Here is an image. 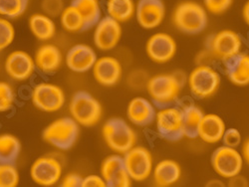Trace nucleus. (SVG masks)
<instances>
[{"label":"nucleus","instance_id":"obj_17","mask_svg":"<svg viewBox=\"0 0 249 187\" xmlns=\"http://www.w3.org/2000/svg\"><path fill=\"white\" fill-rule=\"evenodd\" d=\"M4 67L11 79L20 82L28 80L36 69L34 59L21 50L11 52L5 60Z\"/></svg>","mask_w":249,"mask_h":187},{"label":"nucleus","instance_id":"obj_15","mask_svg":"<svg viewBox=\"0 0 249 187\" xmlns=\"http://www.w3.org/2000/svg\"><path fill=\"white\" fill-rule=\"evenodd\" d=\"M101 176L110 187H129L132 184V178L120 154H113L104 159L101 165Z\"/></svg>","mask_w":249,"mask_h":187},{"label":"nucleus","instance_id":"obj_25","mask_svg":"<svg viewBox=\"0 0 249 187\" xmlns=\"http://www.w3.org/2000/svg\"><path fill=\"white\" fill-rule=\"evenodd\" d=\"M29 29L40 41H48L56 33V25L52 18L47 14L36 13L29 18Z\"/></svg>","mask_w":249,"mask_h":187},{"label":"nucleus","instance_id":"obj_9","mask_svg":"<svg viewBox=\"0 0 249 187\" xmlns=\"http://www.w3.org/2000/svg\"><path fill=\"white\" fill-rule=\"evenodd\" d=\"M155 121L157 131L163 139L178 141L184 136L181 109L173 106L162 108L157 112Z\"/></svg>","mask_w":249,"mask_h":187},{"label":"nucleus","instance_id":"obj_7","mask_svg":"<svg viewBox=\"0 0 249 187\" xmlns=\"http://www.w3.org/2000/svg\"><path fill=\"white\" fill-rule=\"evenodd\" d=\"M123 155L124 166L132 180L141 182L150 177L154 170V159L149 150L135 145Z\"/></svg>","mask_w":249,"mask_h":187},{"label":"nucleus","instance_id":"obj_21","mask_svg":"<svg viewBox=\"0 0 249 187\" xmlns=\"http://www.w3.org/2000/svg\"><path fill=\"white\" fill-rule=\"evenodd\" d=\"M225 74L233 85L244 87L249 85V55L238 53L223 62Z\"/></svg>","mask_w":249,"mask_h":187},{"label":"nucleus","instance_id":"obj_42","mask_svg":"<svg viewBox=\"0 0 249 187\" xmlns=\"http://www.w3.org/2000/svg\"><path fill=\"white\" fill-rule=\"evenodd\" d=\"M242 17L244 22L249 26V0L244 4L242 9Z\"/></svg>","mask_w":249,"mask_h":187},{"label":"nucleus","instance_id":"obj_2","mask_svg":"<svg viewBox=\"0 0 249 187\" xmlns=\"http://www.w3.org/2000/svg\"><path fill=\"white\" fill-rule=\"evenodd\" d=\"M173 22L179 31L196 35L206 28L209 17L204 6L195 1H183L175 8Z\"/></svg>","mask_w":249,"mask_h":187},{"label":"nucleus","instance_id":"obj_37","mask_svg":"<svg viewBox=\"0 0 249 187\" xmlns=\"http://www.w3.org/2000/svg\"><path fill=\"white\" fill-rule=\"evenodd\" d=\"M41 7H42L44 13L48 16H58L64 9L63 0H43Z\"/></svg>","mask_w":249,"mask_h":187},{"label":"nucleus","instance_id":"obj_30","mask_svg":"<svg viewBox=\"0 0 249 187\" xmlns=\"http://www.w3.org/2000/svg\"><path fill=\"white\" fill-rule=\"evenodd\" d=\"M60 22L62 27L71 33L85 31V23L78 9L70 4L65 7L60 14Z\"/></svg>","mask_w":249,"mask_h":187},{"label":"nucleus","instance_id":"obj_28","mask_svg":"<svg viewBox=\"0 0 249 187\" xmlns=\"http://www.w3.org/2000/svg\"><path fill=\"white\" fill-rule=\"evenodd\" d=\"M136 6L134 0H108V16L120 23L127 22L136 15Z\"/></svg>","mask_w":249,"mask_h":187},{"label":"nucleus","instance_id":"obj_26","mask_svg":"<svg viewBox=\"0 0 249 187\" xmlns=\"http://www.w3.org/2000/svg\"><path fill=\"white\" fill-rule=\"evenodd\" d=\"M71 4L80 12L86 30L95 27L101 20L102 10L99 0H72Z\"/></svg>","mask_w":249,"mask_h":187},{"label":"nucleus","instance_id":"obj_14","mask_svg":"<svg viewBox=\"0 0 249 187\" xmlns=\"http://www.w3.org/2000/svg\"><path fill=\"white\" fill-rule=\"evenodd\" d=\"M177 50L176 40L164 32L154 34L146 44V52L149 58L158 64L168 63L176 56Z\"/></svg>","mask_w":249,"mask_h":187},{"label":"nucleus","instance_id":"obj_8","mask_svg":"<svg viewBox=\"0 0 249 187\" xmlns=\"http://www.w3.org/2000/svg\"><path fill=\"white\" fill-rule=\"evenodd\" d=\"M242 154L234 148L222 147L217 148L212 155L213 169L220 177L231 179L240 174L243 168Z\"/></svg>","mask_w":249,"mask_h":187},{"label":"nucleus","instance_id":"obj_31","mask_svg":"<svg viewBox=\"0 0 249 187\" xmlns=\"http://www.w3.org/2000/svg\"><path fill=\"white\" fill-rule=\"evenodd\" d=\"M28 0H0V16L14 19L21 16L27 8Z\"/></svg>","mask_w":249,"mask_h":187},{"label":"nucleus","instance_id":"obj_18","mask_svg":"<svg viewBox=\"0 0 249 187\" xmlns=\"http://www.w3.org/2000/svg\"><path fill=\"white\" fill-rule=\"evenodd\" d=\"M92 71L95 80L105 87L118 84L123 75V68L119 60L111 56L98 58Z\"/></svg>","mask_w":249,"mask_h":187},{"label":"nucleus","instance_id":"obj_10","mask_svg":"<svg viewBox=\"0 0 249 187\" xmlns=\"http://www.w3.org/2000/svg\"><path fill=\"white\" fill-rule=\"evenodd\" d=\"M31 100L33 105L45 113H55L63 108L66 97L64 91L52 83H41L34 87Z\"/></svg>","mask_w":249,"mask_h":187},{"label":"nucleus","instance_id":"obj_33","mask_svg":"<svg viewBox=\"0 0 249 187\" xmlns=\"http://www.w3.org/2000/svg\"><path fill=\"white\" fill-rule=\"evenodd\" d=\"M15 38V29L5 17L0 16V51L9 47Z\"/></svg>","mask_w":249,"mask_h":187},{"label":"nucleus","instance_id":"obj_38","mask_svg":"<svg viewBox=\"0 0 249 187\" xmlns=\"http://www.w3.org/2000/svg\"><path fill=\"white\" fill-rule=\"evenodd\" d=\"M107 186L105 180L102 176L91 174L86 177H83L82 187H105Z\"/></svg>","mask_w":249,"mask_h":187},{"label":"nucleus","instance_id":"obj_23","mask_svg":"<svg viewBox=\"0 0 249 187\" xmlns=\"http://www.w3.org/2000/svg\"><path fill=\"white\" fill-rule=\"evenodd\" d=\"M226 130L224 120L215 114L204 115L198 131V137L206 143H217L221 141Z\"/></svg>","mask_w":249,"mask_h":187},{"label":"nucleus","instance_id":"obj_29","mask_svg":"<svg viewBox=\"0 0 249 187\" xmlns=\"http://www.w3.org/2000/svg\"><path fill=\"white\" fill-rule=\"evenodd\" d=\"M20 151L21 143L19 139L9 134L0 135V163H15Z\"/></svg>","mask_w":249,"mask_h":187},{"label":"nucleus","instance_id":"obj_24","mask_svg":"<svg viewBox=\"0 0 249 187\" xmlns=\"http://www.w3.org/2000/svg\"><path fill=\"white\" fill-rule=\"evenodd\" d=\"M154 181L157 186L167 187L176 184L181 176L179 164L172 159H163L157 163L153 170Z\"/></svg>","mask_w":249,"mask_h":187},{"label":"nucleus","instance_id":"obj_3","mask_svg":"<svg viewBox=\"0 0 249 187\" xmlns=\"http://www.w3.org/2000/svg\"><path fill=\"white\" fill-rule=\"evenodd\" d=\"M102 134L109 149L118 154H124L137 142L136 132L123 119L113 118L107 120L103 126Z\"/></svg>","mask_w":249,"mask_h":187},{"label":"nucleus","instance_id":"obj_22","mask_svg":"<svg viewBox=\"0 0 249 187\" xmlns=\"http://www.w3.org/2000/svg\"><path fill=\"white\" fill-rule=\"evenodd\" d=\"M62 59V53L57 46L45 44L36 51L34 62L39 71L45 74H52L61 67Z\"/></svg>","mask_w":249,"mask_h":187},{"label":"nucleus","instance_id":"obj_11","mask_svg":"<svg viewBox=\"0 0 249 187\" xmlns=\"http://www.w3.org/2000/svg\"><path fill=\"white\" fill-rule=\"evenodd\" d=\"M242 40L232 30H221L214 34L209 42V51L214 59L226 61L241 52Z\"/></svg>","mask_w":249,"mask_h":187},{"label":"nucleus","instance_id":"obj_13","mask_svg":"<svg viewBox=\"0 0 249 187\" xmlns=\"http://www.w3.org/2000/svg\"><path fill=\"white\" fill-rule=\"evenodd\" d=\"M62 164L52 156H42L34 161L30 169L32 180L41 186H53L62 176Z\"/></svg>","mask_w":249,"mask_h":187},{"label":"nucleus","instance_id":"obj_20","mask_svg":"<svg viewBox=\"0 0 249 187\" xmlns=\"http://www.w3.org/2000/svg\"><path fill=\"white\" fill-rule=\"evenodd\" d=\"M97 59V54L92 47L86 44H77L68 51L66 65L75 73H86L93 69Z\"/></svg>","mask_w":249,"mask_h":187},{"label":"nucleus","instance_id":"obj_36","mask_svg":"<svg viewBox=\"0 0 249 187\" xmlns=\"http://www.w3.org/2000/svg\"><path fill=\"white\" fill-rule=\"evenodd\" d=\"M241 134L237 129L230 128L225 130L221 141L223 142L224 145H226V147L236 149L241 143Z\"/></svg>","mask_w":249,"mask_h":187},{"label":"nucleus","instance_id":"obj_41","mask_svg":"<svg viewBox=\"0 0 249 187\" xmlns=\"http://www.w3.org/2000/svg\"><path fill=\"white\" fill-rule=\"evenodd\" d=\"M231 185L233 186H245L247 185L246 180L244 179V177H239V174L231 178Z\"/></svg>","mask_w":249,"mask_h":187},{"label":"nucleus","instance_id":"obj_34","mask_svg":"<svg viewBox=\"0 0 249 187\" xmlns=\"http://www.w3.org/2000/svg\"><path fill=\"white\" fill-rule=\"evenodd\" d=\"M15 100L13 88L5 82H0V113L9 111Z\"/></svg>","mask_w":249,"mask_h":187},{"label":"nucleus","instance_id":"obj_40","mask_svg":"<svg viewBox=\"0 0 249 187\" xmlns=\"http://www.w3.org/2000/svg\"><path fill=\"white\" fill-rule=\"evenodd\" d=\"M242 157L243 160L249 164V138L246 139L242 145Z\"/></svg>","mask_w":249,"mask_h":187},{"label":"nucleus","instance_id":"obj_6","mask_svg":"<svg viewBox=\"0 0 249 187\" xmlns=\"http://www.w3.org/2000/svg\"><path fill=\"white\" fill-rule=\"evenodd\" d=\"M220 75L210 65H198L190 74L188 84L191 93L196 99H207L217 93Z\"/></svg>","mask_w":249,"mask_h":187},{"label":"nucleus","instance_id":"obj_39","mask_svg":"<svg viewBox=\"0 0 249 187\" xmlns=\"http://www.w3.org/2000/svg\"><path fill=\"white\" fill-rule=\"evenodd\" d=\"M83 177L76 173L67 174L61 182V186L63 187H80L82 186Z\"/></svg>","mask_w":249,"mask_h":187},{"label":"nucleus","instance_id":"obj_32","mask_svg":"<svg viewBox=\"0 0 249 187\" xmlns=\"http://www.w3.org/2000/svg\"><path fill=\"white\" fill-rule=\"evenodd\" d=\"M19 183V173L13 163H0V187H15Z\"/></svg>","mask_w":249,"mask_h":187},{"label":"nucleus","instance_id":"obj_4","mask_svg":"<svg viewBox=\"0 0 249 187\" xmlns=\"http://www.w3.org/2000/svg\"><path fill=\"white\" fill-rule=\"evenodd\" d=\"M43 138L55 149L68 151L79 136V123L71 117L60 118L52 121L43 131Z\"/></svg>","mask_w":249,"mask_h":187},{"label":"nucleus","instance_id":"obj_12","mask_svg":"<svg viewBox=\"0 0 249 187\" xmlns=\"http://www.w3.org/2000/svg\"><path fill=\"white\" fill-rule=\"evenodd\" d=\"M121 23L110 16L101 18L94 30V44L100 51L113 50L122 38Z\"/></svg>","mask_w":249,"mask_h":187},{"label":"nucleus","instance_id":"obj_5","mask_svg":"<svg viewBox=\"0 0 249 187\" xmlns=\"http://www.w3.org/2000/svg\"><path fill=\"white\" fill-rule=\"evenodd\" d=\"M69 111L71 117L83 127L95 126L103 114L100 102L86 91H78L73 95Z\"/></svg>","mask_w":249,"mask_h":187},{"label":"nucleus","instance_id":"obj_1","mask_svg":"<svg viewBox=\"0 0 249 187\" xmlns=\"http://www.w3.org/2000/svg\"><path fill=\"white\" fill-rule=\"evenodd\" d=\"M182 81L175 74H160L147 83V91L154 105L160 109L173 106L178 101Z\"/></svg>","mask_w":249,"mask_h":187},{"label":"nucleus","instance_id":"obj_35","mask_svg":"<svg viewBox=\"0 0 249 187\" xmlns=\"http://www.w3.org/2000/svg\"><path fill=\"white\" fill-rule=\"evenodd\" d=\"M233 3V0H203L204 8L207 12L219 15L227 11Z\"/></svg>","mask_w":249,"mask_h":187},{"label":"nucleus","instance_id":"obj_19","mask_svg":"<svg viewBox=\"0 0 249 187\" xmlns=\"http://www.w3.org/2000/svg\"><path fill=\"white\" fill-rule=\"evenodd\" d=\"M154 102L143 97L132 99L127 108L129 120L138 127H147L152 124L157 116Z\"/></svg>","mask_w":249,"mask_h":187},{"label":"nucleus","instance_id":"obj_27","mask_svg":"<svg viewBox=\"0 0 249 187\" xmlns=\"http://www.w3.org/2000/svg\"><path fill=\"white\" fill-rule=\"evenodd\" d=\"M184 136L188 138L198 137V131L203 119V112L196 106L186 105L181 108Z\"/></svg>","mask_w":249,"mask_h":187},{"label":"nucleus","instance_id":"obj_16","mask_svg":"<svg viewBox=\"0 0 249 187\" xmlns=\"http://www.w3.org/2000/svg\"><path fill=\"white\" fill-rule=\"evenodd\" d=\"M165 16L162 0H139L136 6V18L139 25L147 30L159 27Z\"/></svg>","mask_w":249,"mask_h":187}]
</instances>
